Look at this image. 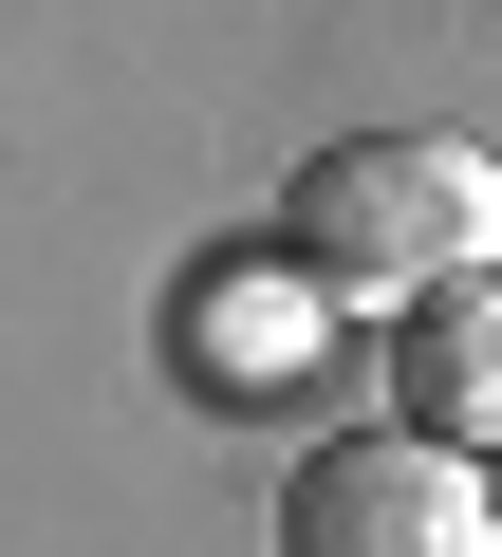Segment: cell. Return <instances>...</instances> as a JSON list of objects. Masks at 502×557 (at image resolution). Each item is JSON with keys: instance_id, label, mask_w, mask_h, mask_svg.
I'll return each mask as SVG.
<instances>
[{"instance_id": "obj_1", "label": "cell", "mask_w": 502, "mask_h": 557, "mask_svg": "<svg viewBox=\"0 0 502 557\" xmlns=\"http://www.w3.org/2000/svg\"><path fill=\"white\" fill-rule=\"evenodd\" d=\"M280 260L317 278V298H391V317H409V298H446V278L502 260V168L446 149V131H354V149L298 168Z\"/></svg>"}, {"instance_id": "obj_2", "label": "cell", "mask_w": 502, "mask_h": 557, "mask_svg": "<svg viewBox=\"0 0 502 557\" xmlns=\"http://www.w3.org/2000/svg\"><path fill=\"white\" fill-rule=\"evenodd\" d=\"M280 557H502V483H465L446 428H335L280 483Z\"/></svg>"}, {"instance_id": "obj_3", "label": "cell", "mask_w": 502, "mask_h": 557, "mask_svg": "<svg viewBox=\"0 0 502 557\" xmlns=\"http://www.w3.org/2000/svg\"><path fill=\"white\" fill-rule=\"evenodd\" d=\"M391 391H409V428L502 446V278H446V298L391 317Z\"/></svg>"}]
</instances>
